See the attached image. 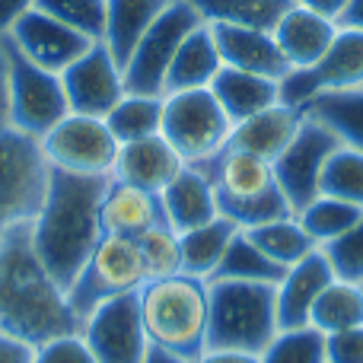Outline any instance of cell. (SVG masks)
Instances as JSON below:
<instances>
[{
	"mask_svg": "<svg viewBox=\"0 0 363 363\" xmlns=\"http://www.w3.org/2000/svg\"><path fill=\"white\" fill-rule=\"evenodd\" d=\"M211 93L233 125H239V121L252 118V115L281 102L277 99V80L249 74V70H236V67H220V74L211 83Z\"/></svg>",
	"mask_w": 363,
	"mask_h": 363,
	"instance_id": "obj_25",
	"label": "cell"
},
{
	"mask_svg": "<svg viewBox=\"0 0 363 363\" xmlns=\"http://www.w3.org/2000/svg\"><path fill=\"white\" fill-rule=\"evenodd\" d=\"M303 115L328 128L341 147L363 153V86L325 89L303 106Z\"/></svg>",
	"mask_w": 363,
	"mask_h": 363,
	"instance_id": "obj_27",
	"label": "cell"
},
{
	"mask_svg": "<svg viewBox=\"0 0 363 363\" xmlns=\"http://www.w3.org/2000/svg\"><path fill=\"white\" fill-rule=\"evenodd\" d=\"M347 86H363V32L338 26L335 42L313 67H290L284 80H277V99L303 112L313 96Z\"/></svg>",
	"mask_w": 363,
	"mask_h": 363,
	"instance_id": "obj_12",
	"label": "cell"
},
{
	"mask_svg": "<svg viewBox=\"0 0 363 363\" xmlns=\"http://www.w3.org/2000/svg\"><path fill=\"white\" fill-rule=\"evenodd\" d=\"M48 188L42 144L16 128H0V236L38 213Z\"/></svg>",
	"mask_w": 363,
	"mask_h": 363,
	"instance_id": "obj_8",
	"label": "cell"
},
{
	"mask_svg": "<svg viewBox=\"0 0 363 363\" xmlns=\"http://www.w3.org/2000/svg\"><path fill=\"white\" fill-rule=\"evenodd\" d=\"M303 118H306V115H303L300 108H290V106L277 102V106H271V108H264V112L233 125L226 147L252 153V157L264 160V163H274V160L287 150L290 140L296 138Z\"/></svg>",
	"mask_w": 363,
	"mask_h": 363,
	"instance_id": "obj_21",
	"label": "cell"
},
{
	"mask_svg": "<svg viewBox=\"0 0 363 363\" xmlns=\"http://www.w3.org/2000/svg\"><path fill=\"white\" fill-rule=\"evenodd\" d=\"M108 131L115 134L118 144H131V140H144L160 134L163 128V96H140L125 93L118 106L106 115Z\"/></svg>",
	"mask_w": 363,
	"mask_h": 363,
	"instance_id": "obj_33",
	"label": "cell"
},
{
	"mask_svg": "<svg viewBox=\"0 0 363 363\" xmlns=\"http://www.w3.org/2000/svg\"><path fill=\"white\" fill-rule=\"evenodd\" d=\"M319 191L328 198L347 201V204L363 207V153L351 147H338L325 160V169L319 179Z\"/></svg>",
	"mask_w": 363,
	"mask_h": 363,
	"instance_id": "obj_35",
	"label": "cell"
},
{
	"mask_svg": "<svg viewBox=\"0 0 363 363\" xmlns=\"http://www.w3.org/2000/svg\"><path fill=\"white\" fill-rule=\"evenodd\" d=\"M284 271L277 262H271L249 236L239 230L233 242L226 245V255L220 258L217 271L207 281H245V284H281Z\"/></svg>",
	"mask_w": 363,
	"mask_h": 363,
	"instance_id": "obj_29",
	"label": "cell"
},
{
	"mask_svg": "<svg viewBox=\"0 0 363 363\" xmlns=\"http://www.w3.org/2000/svg\"><path fill=\"white\" fill-rule=\"evenodd\" d=\"M223 67V57H220L217 38H213L211 23H201L198 29L188 32V38L182 42V48L176 51L169 64V74H166V86L163 96L182 93V89H204L213 83V77Z\"/></svg>",
	"mask_w": 363,
	"mask_h": 363,
	"instance_id": "obj_24",
	"label": "cell"
},
{
	"mask_svg": "<svg viewBox=\"0 0 363 363\" xmlns=\"http://www.w3.org/2000/svg\"><path fill=\"white\" fill-rule=\"evenodd\" d=\"M233 121L213 99L211 86L204 89H182V93L163 96V134L182 163H207L226 147Z\"/></svg>",
	"mask_w": 363,
	"mask_h": 363,
	"instance_id": "obj_7",
	"label": "cell"
},
{
	"mask_svg": "<svg viewBox=\"0 0 363 363\" xmlns=\"http://www.w3.org/2000/svg\"><path fill=\"white\" fill-rule=\"evenodd\" d=\"M0 332L32 347L83 332L67 290L48 274L32 245V220L0 236Z\"/></svg>",
	"mask_w": 363,
	"mask_h": 363,
	"instance_id": "obj_1",
	"label": "cell"
},
{
	"mask_svg": "<svg viewBox=\"0 0 363 363\" xmlns=\"http://www.w3.org/2000/svg\"><path fill=\"white\" fill-rule=\"evenodd\" d=\"M294 4L306 6V10H315V13H322V16H328V19L338 23V16L345 13V6L351 4V0H294Z\"/></svg>",
	"mask_w": 363,
	"mask_h": 363,
	"instance_id": "obj_44",
	"label": "cell"
},
{
	"mask_svg": "<svg viewBox=\"0 0 363 363\" xmlns=\"http://www.w3.org/2000/svg\"><path fill=\"white\" fill-rule=\"evenodd\" d=\"M201 23L204 19L191 6V0H169L166 10L157 16V23L144 32V38L138 42V48L131 51L125 70H121L128 93L163 96L172 57H176L182 42L188 38V32L198 29Z\"/></svg>",
	"mask_w": 363,
	"mask_h": 363,
	"instance_id": "obj_10",
	"label": "cell"
},
{
	"mask_svg": "<svg viewBox=\"0 0 363 363\" xmlns=\"http://www.w3.org/2000/svg\"><path fill=\"white\" fill-rule=\"evenodd\" d=\"M239 233V226L226 217H213L204 226H194L188 233H179V245H182V274L191 277H207L217 271L220 258L226 255V245L233 242V236Z\"/></svg>",
	"mask_w": 363,
	"mask_h": 363,
	"instance_id": "obj_28",
	"label": "cell"
},
{
	"mask_svg": "<svg viewBox=\"0 0 363 363\" xmlns=\"http://www.w3.org/2000/svg\"><path fill=\"white\" fill-rule=\"evenodd\" d=\"M99 220H102V233L106 236L140 239L153 226H163L166 213H163L160 194L144 191L138 185H128V182H118L108 176L106 194H102V204H99Z\"/></svg>",
	"mask_w": 363,
	"mask_h": 363,
	"instance_id": "obj_18",
	"label": "cell"
},
{
	"mask_svg": "<svg viewBox=\"0 0 363 363\" xmlns=\"http://www.w3.org/2000/svg\"><path fill=\"white\" fill-rule=\"evenodd\" d=\"M211 29L217 38L220 57H223V67L249 70V74L271 77V80H284V74L290 70L287 57L281 55L271 32L226 23H211Z\"/></svg>",
	"mask_w": 363,
	"mask_h": 363,
	"instance_id": "obj_19",
	"label": "cell"
},
{
	"mask_svg": "<svg viewBox=\"0 0 363 363\" xmlns=\"http://www.w3.org/2000/svg\"><path fill=\"white\" fill-rule=\"evenodd\" d=\"M144 363H185V360L172 357V354H166V351H160V347H153V345H150V354H147V360H144Z\"/></svg>",
	"mask_w": 363,
	"mask_h": 363,
	"instance_id": "obj_48",
	"label": "cell"
},
{
	"mask_svg": "<svg viewBox=\"0 0 363 363\" xmlns=\"http://www.w3.org/2000/svg\"><path fill=\"white\" fill-rule=\"evenodd\" d=\"M64 93H67V106L77 115H93V118H106L118 99L128 93L125 74H121L118 61L102 42L89 45L86 55H80L67 70L61 74Z\"/></svg>",
	"mask_w": 363,
	"mask_h": 363,
	"instance_id": "obj_15",
	"label": "cell"
},
{
	"mask_svg": "<svg viewBox=\"0 0 363 363\" xmlns=\"http://www.w3.org/2000/svg\"><path fill=\"white\" fill-rule=\"evenodd\" d=\"M245 236H249L252 242L271 258V262L281 264V268H290V264H296L300 258H306L309 252L319 249L294 213H290V217H277V220H268V223L252 226V230H245Z\"/></svg>",
	"mask_w": 363,
	"mask_h": 363,
	"instance_id": "obj_32",
	"label": "cell"
},
{
	"mask_svg": "<svg viewBox=\"0 0 363 363\" xmlns=\"http://www.w3.org/2000/svg\"><path fill=\"white\" fill-rule=\"evenodd\" d=\"M147 284L144 255H140L138 239L125 236H102L93 249L89 262L70 284L67 300L80 319H86L99 303L115 300L125 294H138Z\"/></svg>",
	"mask_w": 363,
	"mask_h": 363,
	"instance_id": "obj_9",
	"label": "cell"
},
{
	"mask_svg": "<svg viewBox=\"0 0 363 363\" xmlns=\"http://www.w3.org/2000/svg\"><path fill=\"white\" fill-rule=\"evenodd\" d=\"M140 255H144L147 281H166V277L182 274V245L179 233L172 226H153L150 233L138 239Z\"/></svg>",
	"mask_w": 363,
	"mask_h": 363,
	"instance_id": "obj_37",
	"label": "cell"
},
{
	"mask_svg": "<svg viewBox=\"0 0 363 363\" xmlns=\"http://www.w3.org/2000/svg\"><path fill=\"white\" fill-rule=\"evenodd\" d=\"M169 0H106V32L102 45L112 51L118 67L125 70L131 51L144 38V32L157 23Z\"/></svg>",
	"mask_w": 363,
	"mask_h": 363,
	"instance_id": "obj_26",
	"label": "cell"
},
{
	"mask_svg": "<svg viewBox=\"0 0 363 363\" xmlns=\"http://www.w3.org/2000/svg\"><path fill=\"white\" fill-rule=\"evenodd\" d=\"M106 185L108 176H77L48 166L45 201L32 217V245L64 290H70L99 239L106 236L99 220Z\"/></svg>",
	"mask_w": 363,
	"mask_h": 363,
	"instance_id": "obj_2",
	"label": "cell"
},
{
	"mask_svg": "<svg viewBox=\"0 0 363 363\" xmlns=\"http://www.w3.org/2000/svg\"><path fill=\"white\" fill-rule=\"evenodd\" d=\"M328 264H332L335 277L338 281H351V284H363V217L345 236L332 239L328 245H322Z\"/></svg>",
	"mask_w": 363,
	"mask_h": 363,
	"instance_id": "obj_39",
	"label": "cell"
},
{
	"mask_svg": "<svg viewBox=\"0 0 363 363\" xmlns=\"http://www.w3.org/2000/svg\"><path fill=\"white\" fill-rule=\"evenodd\" d=\"M194 166L204 169L207 179H211L217 213L233 220L239 230H252L258 223H268V220L294 213L281 185H277L271 163L252 157V153L223 147L217 157Z\"/></svg>",
	"mask_w": 363,
	"mask_h": 363,
	"instance_id": "obj_5",
	"label": "cell"
},
{
	"mask_svg": "<svg viewBox=\"0 0 363 363\" xmlns=\"http://www.w3.org/2000/svg\"><path fill=\"white\" fill-rule=\"evenodd\" d=\"M83 341L96 363H144L150 338L140 319V290L99 303L83 319Z\"/></svg>",
	"mask_w": 363,
	"mask_h": 363,
	"instance_id": "obj_13",
	"label": "cell"
},
{
	"mask_svg": "<svg viewBox=\"0 0 363 363\" xmlns=\"http://www.w3.org/2000/svg\"><path fill=\"white\" fill-rule=\"evenodd\" d=\"M0 363H35V347L0 332Z\"/></svg>",
	"mask_w": 363,
	"mask_h": 363,
	"instance_id": "obj_42",
	"label": "cell"
},
{
	"mask_svg": "<svg viewBox=\"0 0 363 363\" xmlns=\"http://www.w3.org/2000/svg\"><path fill=\"white\" fill-rule=\"evenodd\" d=\"M35 363H96L89 345L80 335H64V338H51L35 347Z\"/></svg>",
	"mask_w": 363,
	"mask_h": 363,
	"instance_id": "obj_40",
	"label": "cell"
},
{
	"mask_svg": "<svg viewBox=\"0 0 363 363\" xmlns=\"http://www.w3.org/2000/svg\"><path fill=\"white\" fill-rule=\"evenodd\" d=\"M163 201L166 223L176 233H188L194 226H204L207 220L217 217V201H213V185L204 169L198 166H182L176 179L160 191Z\"/></svg>",
	"mask_w": 363,
	"mask_h": 363,
	"instance_id": "obj_23",
	"label": "cell"
},
{
	"mask_svg": "<svg viewBox=\"0 0 363 363\" xmlns=\"http://www.w3.org/2000/svg\"><path fill=\"white\" fill-rule=\"evenodd\" d=\"M6 57V106H10V128L42 140L64 115L70 112L61 74L38 67L23 55L10 38H0Z\"/></svg>",
	"mask_w": 363,
	"mask_h": 363,
	"instance_id": "obj_6",
	"label": "cell"
},
{
	"mask_svg": "<svg viewBox=\"0 0 363 363\" xmlns=\"http://www.w3.org/2000/svg\"><path fill=\"white\" fill-rule=\"evenodd\" d=\"M338 26H345V29H360L363 32V0H351V4L345 6V13L338 16Z\"/></svg>",
	"mask_w": 363,
	"mask_h": 363,
	"instance_id": "obj_46",
	"label": "cell"
},
{
	"mask_svg": "<svg viewBox=\"0 0 363 363\" xmlns=\"http://www.w3.org/2000/svg\"><path fill=\"white\" fill-rule=\"evenodd\" d=\"M0 128H10V106H6V57L0 48Z\"/></svg>",
	"mask_w": 363,
	"mask_h": 363,
	"instance_id": "obj_47",
	"label": "cell"
},
{
	"mask_svg": "<svg viewBox=\"0 0 363 363\" xmlns=\"http://www.w3.org/2000/svg\"><path fill=\"white\" fill-rule=\"evenodd\" d=\"M204 23L249 26V29L274 32L281 16L294 6V0H191Z\"/></svg>",
	"mask_w": 363,
	"mask_h": 363,
	"instance_id": "obj_30",
	"label": "cell"
},
{
	"mask_svg": "<svg viewBox=\"0 0 363 363\" xmlns=\"http://www.w3.org/2000/svg\"><path fill=\"white\" fill-rule=\"evenodd\" d=\"M35 10L55 16L57 23L83 32L93 42H102L106 32V0H35Z\"/></svg>",
	"mask_w": 363,
	"mask_h": 363,
	"instance_id": "obj_38",
	"label": "cell"
},
{
	"mask_svg": "<svg viewBox=\"0 0 363 363\" xmlns=\"http://www.w3.org/2000/svg\"><path fill=\"white\" fill-rule=\"evenodd\" d=\"M185 163H182V157L172 150L169 140H166L163 134H153V138L131 140V144L118 147L112 179L160 194L172 179H176V172Z\"/></svg>",
	"mask_w": 363,
	"mask_h": 363,
	"instance_id": "obj_20",
	"label": "cell"
},
{
	"mask_svg": "<svg viewBox=\"0 0 363 363\" xmlns=\"http://www.w3.org/2000/svg\"><path fill=\"white\" fill-rule=\"evenodd\" d=\"M277 332V284L207 281L204 351H239L262 357Z\"/></svg>",
	"mask_w": 363,
	"mask_h": 363,
	"instance_id": "obj_3",
	"label": "cell"
},
{
	"mask_svg": "<svg viewBox=\"0 0 363 363\" xmlns=\"http://www.w3.org/2000/svg\"><path fill=\"white\" fill-rule=\"evenodd\" d=\"M6 38H10L29 61H35L38 67H45V70H55V74H64V70L80 55H86L89 45H93V38H86L83 32L70 29V26H64V23H57L55 16L35 10V6L13 26V32Z\"/></svg>",
	"mask_w": 363,
	"mask_h": 363,
	"instance_id": "obj_16",
	"label": "cell"
},
{
	"mask_svg": "<svg viewBox=\"0 0 363 363\" xmlns=\"http://www.w3.org/2000/svg\"><path fill=\"white\" fill-rule=\"evenodd\" d=\"M328 363H363V325L325 335Z\"/></svg>",
	"mask_w": 363,
	"mask_h": 363,
	"instance_id": "obj_41",
	"label": "cell"
},
{
	"mask_svg": "<svg viewBox=\"0 0 363 363\" xmlns=\"http://www.w3.org/2000/svg\"><path fill=\"white\" fill-rule=\"evenodd\" d=\"M262 363H328L325 335L319 328H287L277 332L274 341L262 351Z\"/></svg>",
	"mask_w": 363,
	"mask_h": 363,
	"instance_id": "obj_36",
	"label": "cell"
},
{
	"mask_svg": "<svg viewBox=\"0 0 363 363\" xmlns=\"http://www.w3.org/2000/svg\"><path fill=\"white\" fill-rule=\"evenodd\" d=\"M360 217H363V207L347 204V201H338V198H328V194H319L306 211L296 213V220L303 223V230L313 236V242L319 245V249L328 245L332 239L345 236Z\"/></svg>",
	"mask_w": 363,
	"mask_h": 363,
	"instance_id": "obj_34",
	"label": "cell"
},
{
	"mask_svg": "<svg viewBox=\"0 0 363 363\" xmlns=\"http://www.w3.org/2000/svg\"><path fill=\"white\" fill-rule=\"evenodd\" d=\"M332 281H335V271L322 249L309 252L306 258L290 264L284 271L281 284H277V325H281V332L306 328L315 300H319V294Z\"/></svg>",
	"mask_w": 363,
	"mask_h": 363,
	"instance_id": "obj_17",
	"label": "cell"
},
{
	"mask_svg": "<svg viewBox=\"0 0 363 363\" xmlns=\"http://www.w3.org/2000/svg\"><path fill=\"white\" fill-rule=\"evenodd\" d=\"M35 6V0H0V38L13 32V26Z\"/></svg>",
	"mask_w": 363,
	"mask_h": 363,
	"instance_id": "obj_43",
	"label": "cell"
},
{
	"mask_svg": "<svg viewBox=\"0 0 363 363\" xmlns=\"http://www.w3.org/2000/svg\"><path fill=\"white\" fill-rule=\"evenodd\" d=\"M194 363H262L255 354H239V351H204V357Z\"/></svg>",
	"mask_w": 363,
	"mask_h": 363,
	"instance_id": "obj_45",
	"label": "cell"
},
{
	"mask_svg": "<svg viewBox=\"0 0 363 363\" xmlns=\"http://www.w3.org/2000/svg\"><path fill=\"white\" fill-rule=\"evenodd\" d=\"M42 153L48 166L77 176H112L118 140L108 131L106 118L67 112L42 140Z\"/></svg>",
	"mask_w": 363,
	"mask_h": 363,
	"instance_id": "obj_11",
	"label": "cell"
},
{
	"mask_svg": "<svg viewBox=\"0 0 363 363\" xmlns=\"http://www.w3.org/2000/svg\"><path fill=\"white\" fill-rule=\"evenodd\" d=\"M140 319L153 347L194 363L207 341V281L176 274L140 287Z\"/></svg>",
	"mask_w": 363,
	"mask_h": 363,
	"instance_id": "obj_4",
	"label": "cell"
},
{
	"mask_svg": "<svg viewBox=\"0 0 363 363\" xmlns=\"http://www.w3.org/2000/svg\"><path fill=\"white\" fill-rule=\"evenodd\" d=\"M274 42L290 67H313L338 35V23L315 10L294 4L274 26Z\"/></svg>",
	"mask_w": 363,
	"mask_h": 363,
	"instance_id": "obj_22",
	"label": "cell"
},
{
	"mask_svg": "<svg viewBox=\"0 0 363 363\" xmlns=\"http://www.w3.org/2000/svg\"><path fill=\"white\" fill-rule=\"evenodd\" d=\"M309 325L319 328L322 335L347 332V328L363 325V284L335 277L315 300L313 313H309Z\"/></svg>",
	"mask_w": 363,
	"mask_h": 363,
	"instance_id": "obj_31",
	"label": "cell"
},
{
	"mask_svg": "<svg viewBox=\"0 0 363 363\" xmlns=\"http://www.w3.org/2000/svg\"><path fill=\"white\" fill-rule=\"evenodd\" d=\"M338 138H335L328 128H322L319 121L303 118L296 138L287 144V150L271 163L274 179L281 185L284 198H287L294 217L300 211H306L315 198H319V179L325 169V160L338 150Z\"/></svg>",
	"mask_w": 363,
	"mask_h": 363,
	"instance_id": "obj_14",
	"label": "cell"
}]
</instances>
